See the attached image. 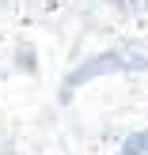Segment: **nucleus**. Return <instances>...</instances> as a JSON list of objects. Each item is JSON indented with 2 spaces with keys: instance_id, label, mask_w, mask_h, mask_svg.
Instances as JSON below:
<instances>
[{
  "instance_id": "1",
  "label": "nucleus",
  "mask_w": 148,
  "mask_h": 155,
  "mask_svg": "<svg viewBox=\"0 0 148 155\" xmlns=\"http://www.w3.org/2000/svg\"><path fill=\"white\" fill-rule=\"evenodd\" d=\"M144 68H148V53L137 49V45H114V49H103V53H95V57L80 61V64L65 76L61 98H72L84 83L99 80V76H114V72H144Z\"/></svg>"
},
{
  "instance_id": "2",
  "label": "nucleus",
  "mask_w": 148,
  "mask_h": 155,
  "mask_svg": "<svg viewBox=\"0 0 148 155\" xmlns=\"http://www.w3.org/2000/svg\"><path fill=\"white\" fill-rule=\"evenodd\" d=\"M118 155H148V129L133 133V136H129V140L118 148Z\"/></svg>"
},
{
  "instance_id": "3",
  "label": "nucleus",
  "mask_w": 148,
  "mask_h": 155,
  "mask_svg": "<svg viewBox=\"0 0 148 155\" xmlns=\"http://www.w3.org/2000/svg\"><path fill=\"white\" fill-rule=\"evenodd\" d=\"M122 12H148V0H114Z\"/></svg>"
}]
</instances>
